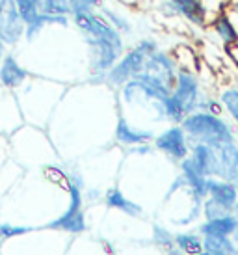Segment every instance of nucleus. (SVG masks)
Segmentation results:
<instances>
[{
	"label": "nucleus",
	"mask_w": 238,
	"mask_h": 255,
	"mask_svg": "<svg viewBox=\"0 0 238 255\" xmlns=\"http://www.w3.org/2000/svg\"><path fill=\"white\" fill-rule=\"evenodd\" d=\"M35 227L32 226H22V224H11V222H0V241H13L19 237L32 233Z\"/></svg>",
	"instance_id": "obj_21"
},
{
	"label": "nucleus",
	"mask_w": 238,
	"mask_h": 255,
	"mask_svg": "<svg viewBox=\"0 0 238 255\" xmlns=\"http://www.w3.org/2000/svg\"><path fill=\"white\" fill-rule=\"evenodd\" d=\"M203 252L209 255H238L237 246L229 237H205Z\"/></svg>",
	"instance_id": "obj_17"
},
{
	"label": "nucleus",
	"mask_w": 238,
	"mask_h": 255,
	"mask_svg": "<svg viewBox=\"0 0 238 255\" xmlns=\"http://www.w3.org/2000/svg\"><path fill=\"white\" fill-rule=\"evenodd\" d=\"M238 222L235 220L233 214H225L222 218L216 220H207V224L199 227V231L205 237H231L237 229Z\"/></svg>",
	"instance_id": "obj_14"
},
{
	"label": "nucleus",
	"mask_w": 238,
	"mask_h": 255,
	"mask_svg": "<svg viewBox=\"0 0 238 255\" xmlns=\"http://www.w3.org/2000/svg\"><path fill=\"white\" fill-rule=\"evenodd\" d=\"M222 107H225V110L229 112L235 123L238 125V90L237 88H229L222 93Z\"/></svg>",
	"instance_id": "obj_23"
},
{
	"label": "nucleus",
	"mask_w": 238,
	"mask_h": 255,
	"mask_svg": "<svg viewBox=\"0 0 238 255\" xmlns=\"http://www.w3.org/2000/svg\"><path fill=\"white\" fill-rule=\"evenodd\" d=\"M24 36V22L19 17L13 0H0V39L6 45H15Z\"/></svg>",
	"instance_id": "obj_6"
},
{
	"label": "nucleus",
	"mask_w": 238,
	"mask_h": 255,
	"mask_svg": "<svg viewBox=\"0 0 238 255\" xmlns=\"http://www.w3.org/2000/svg\"><path fill=\"white\" fill-rule=\"evenodd\" d=\"M181 128L194 143H203L214 149L225 143H235V130L220 116L194 112L181 121Z\"/></svg>",
	"instance_id": "obj_1"
},
{
	"label": "nucleus",
	"mask_w": 238,
	"mask_h": 255,
	"mask_svg": "<svg viewBox=\"0 0 238 255\" xmlns=\"http://www.w3.org/2000/svg\"><path fill=\"white\" fill-rule=\"evenodd\" d=\"M231 11L238 17V0H233V6H231Z\"/></svg>",
	"instance_id": "obj_28"
},
{
	"label": "nucleus",
	"mask_w": 238,
	"mask_h": 255,
	"mask_svg": "<svg viewBox=\"0 0 238 255\" xmlns=\"http://www.w3.org/2000/svg\"><path fill=\"white\" fill-rule=\"evenodd\" d=\"M26 78H28V71L15 60V56L6 54L4 60L0 62V84L13 90V88L22 86Z\"/></svg>",
	"instance_id": "obj_11"
},
{
	"label": "nucleus",
	"mask_w": 238,
	"mask_h": 255,
	"mask_svg": "<svg viewBox=\"0 0 238 255\" xmlns=\"http://www.w3.org/2000/svg\"><path fill=\"white\" fill-rule=\"evenodd\" d=\"M218 160V175L222 181L235 183L238 175V147L237 143H225L214 149Z\"/></svg>",
	"instance_id": "obj_8"
},
{
	"label": "nucleus",
	"mask_w": 238,
	"mask_h": 255,
	"mask_svg": "<svg viewBox=\"0 0 238 255\" xmlns=\"http://www.w3.org/2000/svg\"><path fill=\"white\" fill-rule=\"evenodd\" d=\"M2 246H4V242L0 241V255H2Z\"/></svg>",
	"instance_id": "obj_30"
},
{
	"label": "nucleus",
	"mask_w": 238,
	"mask_h": 255,
	"mask_svg": "<svg viewBox=\"0 0 238 255\" xmlns=\"http://www.w3.org/2000/svg\"><path fill=\"white\" fill-rule=\"evenodd\" d=\"M190 158L194 160L197 170L203 173L205 177H214L218 175V160L214 147L203 145V143H194L190 149Z\"/></svg>",
	"instance_id": "obj_10"
},
{
	"label": "nucleus",
	"mask_w": 238,
	"mask_h": 255,
	"mask_svg": "<svg viewBox=\"0 0 238 255\" xmlns=\"http://www.w3.org/2000/svg\"><path fill=\"white\" fill-rule=\"evenodd\" d=\"M154 147L162 153H166L173 160H184L190 155L188 138L181 128V125H173L158 136H154Z\"/></svg>",
	"instance_id": "obj_5"
},
{
	"label": "nucleus",
	"mask_w": 238,
	"mask_h": 255,
	"mask_svg": "<svg viewBox=\"0 0 238 255\" xmlns=\"http://www.w3.org/2000/svg\"><path fill=\"white\" fill-rule=\"evenodd\" d=\"M237 62H238V58H237Z\"/></svg>",
	"instance_id": "obj_33"
},
{
	"label": "nucleus",
	"mask_w": 238,
	"mask_h": 255,
	"mask_svg": "<svg viewBox=\"0 0 238 255\" xmlns=\"http://www.w3.org/2000/svg\"><path fill=\"white\" fill-rule=\"evenodd\" d=\"M99 15H101V17H103V19H105V21L108 22V24H110L114 30H118L119 34H123V32L126 34V32H130V30H132L130 22L126 21V19L121 13L114 11V9H110V7H103Z\"/></svg>",
	"instance_id": "obj_22"
},
{
	"label": "nucleus",
	"mask_w": 238,
	"mask_h": 255,
	"mask_svg": "<svg viewBox=\"0 0 238 255\" xmlns=\"http://www.w3.org/2000/svg\"><path fill=\"white\" fill-rule=\"evenodd\" d=\"M39 15L69 17L71 9H69L67 0H39Z\"/></svg>",
	"instance_id": "obj_19"
},
{
	"label": "nucleus",
	"mask_w": 238,
	"mask_h": 255,
	"mask_svg": "<svg viewBox=\"0 0 238 255\" xmlns=\"http://www.w3.org/2000/svg\"><path fill=\"white\" fill-rule=\"evenodd\" d=\"M103 0H67L71 9V15L77 13H90V11H95V7L101 4Z\"/></svg>",
	"instance_id": "obj_24"
},
{
	"label": "nucleus",
	"mask_w": 238,
	"mask_h": 255,
	"mask_svg": "<svg viewBox=\"0 0 238 255\" xmlns=\"http://www.w3.org/2000/svg\"><path fill=\"white\" fill-rule=\"evenodd\" d=\"M13 2L24 26L39 17V0H13Z\"/></svg>",
	"instance_id": "obj_20"
},
{
	"label": "nucleus",
	"mask_w": 238,
	"mask_h": 255,
	"mask_svg": "<svg viewBox=\"0 0 238 255\" xmlns=\"http://www.w3.org/2000/svg\"><path fill=\"white\" fill-rule=\"evenodd\" d=\"M154 242L164 246L166 250H171L175 246V237L169 233L168 229H164L160 226H154Z\"/></svg>",
	"instance_id": "obj_25"
},
{
	"label": "nucleus",
	"mask_w": 238,
	"mask_h": 255,
	"mask_svg": "<svg viewBox=\"0 0 238 255\" xmlns=\"http://www.w3.org/2000/svg\"><path fill=\"white\" fill-rule=\"evenodd\" d=\"M207 196H209L214 203L225 209L227 213L235 209L238 203V188L235 183H227L222 179L207 177Z\"/></svg>",
	"instance_id": "obj_7"
},
{
	"label": "nucleus",
	"mask_w": 238,
	"mask_h": 255,
	"mask_svg": "<svg viewBox=\"0 0 238 255\" xmlns=\"http://www.w3.org/2000/svg\"><path fill=\"white\" fill-rule=\"evenodd\" d=\"M197 255H209V254H207V252H201V254H197Z\"/></svg>",
	"instance_id": "obj_31"
},
{
	"label": "nucleus",
	"mask_w": 238,
	"mask_h": 255,
	"mask_svg": "<svg viewBox=\"0 0 238 255\" xmlns=\"http://www.w3.org/2000/svg\"><path fill=\"white\" fill-rule=\"evenodd\" d=\"M203 211H205V216H207V220H216V218H222V216H225V214H229L225 209H222V207L218 205V203H214L210 198L205 201Z\"/></svg>",
	"instance_id": "obj_26"
},
{
	"label": "nucleus",
	"mask_w": 238,
	"mask_h": 255,
	"mask_svg": "<svg viewBox=\"0 0 238 255\" xmlns=\"http://www.w3.org/2000/svg\"><path fill=\"white\" fill-rule=\"evenodd\" d=\"M171 99L181 108L184 118L190 114L197 112L199 103H201V90L197 78L188 71H179L175 78V86L171 90Z\"/></svg>",
	"instance_id": "obj_3"
},
{
	"label": "nucleus",
	"mask_w": 238,
	"mask_h": 255,
	"mask_svg": "<svg viewBox=\"0 0 238 255\" xmlns=\"http://www.w3.org/2000/svg\"><path fill=\"white\" fill-rule=\"evenodd\" d=\"M177 73H179V69H177L175 60L162 50H154V52L147 54L140 75L136 78L156 88L158 92L169 95L173 86H175Z\"/></svg>",
	"instance_id": "obj_2"
},
{
	"label": "nucleus",
	"mask_w": 238,
	"mask_h": 255,
	"mask_svg": "<svg viewBox=\"0 0 238 255\" xmlns=\"http://www.w3.org/2000/svg\"><path fill=\"white\" fill-rule=\"evenodd\" d=\"M212 28L216 32V36L225 43V45H238V28L233 22V19L227 13H220L212 21Z\"/></svg>",
	"instance_id": "obj_16"
},
{
	"label": "nucleus",
	"mask_w": 238,
	"mask_h": 255,
	"mask_svg": "<svg viewBox=\"0 0 238 255\" xmlns=\"http://www.w3.org/2000/svg\"><path fill=\"white\" fill-rule=\"evenodd\" d=\"M153 138L154 134L151 130L132 127L123 116L118 120V125H116V140L119 143H125V145H141V143L151 142Z\"/></svg>",
	"instance_id": "obj_12"
},
{
	"label": "nucleus",
	"mask_w": 238,
	"mask_h": 255,
	"mask_svg": "<svg viewBox=\"0 0 238 255\" xmlns=\"http://www.w3.org/2000/svg\"><path fill=\"white\" fill-rule=\"evenodd\" d=\"M105 201L110 209H118V211L130 214V216H140L141 214V207L138 203L130 201L128 198H125V194L119 190V188H110V190L106 192Z\"/></svg>",
	"instance_id": "obj_15"
},
{
	"label": "nucleus",
	"mask_w": 238,
	"mask_h": 255,
	"mask_svg": "<svg viewBox=\"0 0 238 255\" xmlns=\"http://www.w3.org/2000/svg\"><path fill=\"white\" fill-rule=\"evenodd\" d=\"M147 54L149 52H145L140 45H136L132 50H128L125 56L121 58L119 62H116V65L105 75V78L108 80V84L125 86L128 80H132V78L138 77Z\"/></svg>",
	"instance_id": "obj_4"
},
{
	"label": "nucleus",
	"mask_w": 238,
	"mask_h": 255,
	"mask_svg": "<svg viewBox=\"0 0 238 255\" xmlns=\"http://www.w3.org/2000/svg\"><path fill=\"white\" fill-rule=\"evenodd\" d=\"M233 211H235V214H233V216H235V220L238 222V203L235 205V209H233Z\"/></svg>",
	"instance_id": "obj_29"
},
{
	"label": "nucleus",
	"mask_w": 238,
	"mask_h": 255,
	"mask_svg": "<svg viewBox=\"0 0 238 255\" xmlns=\"http://www.w3.org/2000/svg\"><path fill=\"white\" fill-rule=\"evenodd\" d=\"M175 246L186 255H197L203 252V241L196 233H181L175 237Z\"/></svg>",
	"instance_id": "obj_18"
},
{
	"label": "nucleus",
	"mask_w": 238,
	"mask_h": 255,
	"mask_svg": "<svg viewBox=\"0 0 238 255\" xmlns=\"http://www.w3.org/2000/svg\"><path fill=\"white\" fill-rule=\"evenodd\" d=\"M4 56H6V43L0 39V62L4 60Z\"/></svg>",
	"instance_id": "obj_27"
},
{
	"label": "nucleus",
	"mask_w": 238,
	"mask_h": 255,
	"mask_svg": "<svg viewBox=\"0 0 238 255\" xmlns=\"http://www.w3.org/2000/svg\"><path fill=\"white\" fill-rule=\"evenodd\" d=\"M168 2L175 15H181L196 26H207L209 7L201 0H168Z\"/></svg>",
	"instance_id": "obj_9"
},
{
	"label": "nucleus",
	"mask_w": 238,
	"mask_h": 255,
	"mask_svg": "<svg viewBox=\"0 0 238 255\" xmlns=\"http://www.w3.org/2000/svg\"><path fill=\"white\" fill-rule=\"evenodd\" d=\"M235 183H237V184H238V175H237V181H235Z\"/></svg>",
	"instance_id": "obj_32"
},
{
	"label": "nucleus",
	"mask_w": 238,
	"mask_h": 255,
	"mask_svg": "<svg viewBox=\"0 0 238 255\" xmlns=\"http://www.w3.org/2000/svg\"><path fill=\"white\" fill-rule=\"evenodd\" d=\"M47 229L54 231H65V233H82L86 229V216L84 211H71L65 209L58 218L50 220L47 224Z\"/></svg>",
	"instance_id": "obj_13"
}]
</instances>
